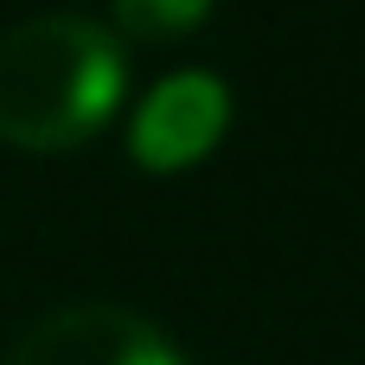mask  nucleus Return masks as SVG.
I'll use <instances>...</instances> for the list:
<instances>
[{"label":"nucleus","instance_id":"f257e3e1","mask_svg":"<svg viewBox=\"0 0 365 365\" xmlns=\"http://www.w3.org/2000/svg\"><path fill=\"white\" fill-rule=\"evenodd\" d=\"M122 38L83 13H38L0 32V141L19 154H64L103 135L122 109Z\"/></svg>","mask_w":365,"mask_h":365},{"label":"nucleus","instance_id":"f03ea898","mask_svg":"<svg viewBox=\"0 0 365 365\" xmlns=\"http://www.w3.org/2000/svg\"><path fill=\"white\" fill-rule=\"evenodd\" d=\"M6 365H186V359L148 314L83 302V308H58V314L32 321L19 334V346L6 353Z\"/></svg>","mask_w":365,"mask_h":365},{"label":"nucleus","instance_id":"7ed1b4c3","mask_svg":"<svg viewBox=\"0 0 365 365\" xmlns=\"http://www.w3.org/2000/svg\"><path fill=\"white\" fill-rule=\"evenodd\" d=\"M225 128H231V90L205 71H186V77H167L141 103L128 148L148 173H180V167H199Z\"/></svg>","mask_w":365,"mask_h":365},{"label":"nucleus","instance_id":"20e7f679","mask_svg":"<svg viewBox=\"0 0 365 365\" xmlns=\"http://www.w3.org/2000/svg\"><path fill=\"white\" fill-rule=\"evenodd\" d=\"M115 26L141 45H173L212 19V0H109Z\"/></svg>","mask_w":365,"mask_h":365}]
</instances>
